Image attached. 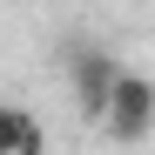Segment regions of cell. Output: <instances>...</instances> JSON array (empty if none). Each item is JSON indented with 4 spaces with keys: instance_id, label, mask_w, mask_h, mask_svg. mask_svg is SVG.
I'll use <instances>...</instances> for the list:
<instances>
[{
    "instance_id": "6da1fadb",
    "label": "cell",
    "mask_w": 155,
    "mask_h": 155,
    "mask_svg": "<svg viewBox=\"0 0 155 155\" xmlns=\"http://www.w3.org/2000/svg\"><path fill=\"white\" fill-rule=\"evenodd\" d=\"M101 121H108V135L128 142V148L148 142V135H155V81H148V74H135V68H121L108 108H101Z\"/></svg>"
},
{
    "instance_id": "7a4b0ae2",
    "label": "cell",
    "mask_w": 155,
    "mask_h": 155,
    "mask_svg": "<svg viewBox=\"0 0 155 155\" xmlns=\"http://www.w3.org/2000/svg\"><path fill=\"white\" fill-rule=\"evenodd\" d=\"M74 101H81V115L88 121H101V108H108V94H115V74H121V61L115 54H101V47H88V54H74Z\"/></svg>"
},
{
    "instance_id": "3957f363",
    "label": "cell",
    "mask_w": 155,
    "mask_h": 155,
    "mask_svg": "<svg viewBox=\"0 0 155 155\" xmlns=\"http://www.w3.org/2000/svg\"><path fill=\"white\" fill-rule=\"evenodd\" d=\"M47 135H41V121L27 108H14V101H0V155H41Z\"/></svg>"
}]
</instances>
